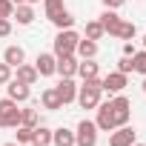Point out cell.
Wrapping results in <instances>:
<instances>
[{"mask_svg":"<svg viewBox=\"0 0 146 146\" xmlns=\"http://www.w3.org/2000/svg\"><path fill=\"white\" fill-rule=\"evenodd\" d=\"M106 32H103V26H100V20H89L86 23V37L89 40H100Z\"/></svg>","mask_w":146,"mask_h":146,"instance_id":"obj_24","label":"cell"},{"mask_svg":"<svg viewBox=\"0 0 146 146\" xmlns=\"http://www.w3.org/2000/svg\"><path fill=\"white\" fill-rule=\"evenodd\" d=\"M0 129H3V120H0Z\"/></svg>","mask_w":146,"mask_h":146,"instance_id":"obj_42","label":"cell"},{"mask_svg":"<svg viewBox=\"0 0 146 146\" xmlns=\"http://www.w3.org/2000/svg\"><path fill=\"white\" fill-rule=\"evenodd\" d=\"M78 75H80L83 80H89V78H100V69H98V63L89 57V60H80V63H78Z\"/></svg>","mask_w":146,"mask_h":146,"instance_id":"obj_20","label":"cell"},{"mask_svg":"<svg viewBox=\"0 0 146 146\" xmlns=\"http://www.w3.org/2000/svg\"><path fill=\"white\" fill-rule=\"evenodd\" d=\"M23 60H26V52H23V46H6V52H3V63H9L12 69H17Z\"/></svg>","mask_w":146,"mask_h":146,"instance_id":"obj_16","label":"cell"},{"mask_svg":"<svg viewBox=\"0 0 146 146\" xmlns=\"http://www.w3.org/2000/svg\"><path fill=\"white\" fill-rule=\"evenodd\" d=\"M12 3H15V6H20V3H26V0H12Z\"/></svg>","mask_w":146,"mask_h":146,"instance_id":"obj_37","label":"cell"},{"mask_svg":"<svg viewBox=\"0 0 146 146\" xmlns=\"http://www.w3.org/2000/svg\"><path fill=\"white\" fill-rule=\"evenodd\" d=\"M137 140V132H135V126H117V129H112V135H109V146H132Z\"/></svg>","mask_w":146,"mask_h":146,"instance_id":"obj_7","label":"cell"},{"mask_svg":"<svg viewBox=\"0 0 146 146\" xmlns=\"http://www.w3.org/2000/svg\"><path fill=\"white\" fill-rule=\"evenodd\" d=\"M15 15V3L12 0H0V17H12Z\"/></svg>","mask_w":146,"mask_h":146,"instance_id":"obj_31","label":"cell"},{"mask_svg":"<svg viewBox=\"0 0 146 146\" xmlns=\"http://www.w3.org/2000/svg\"><path fill=\"white\" fill-rule=\"evenodd\" d=\"M40 106H43V109H49V112L63 109V100H60V95H57V89H54V86L43 89V95H40Z\"/></svg>","mask_w":146,"mask_h":146,"instance_id":"obj_14","label":"cell"},{"mask_svg":"<svg viewBox=\"0 0 146 146\" xmlns=\"http://www.w3.org/2000/svg\"><path fill=\"white\" fill-rule=\"evenodd\" d=\"M135 52H137V49H135V43H132V40H123V54H126V57H132Z\"/></svg>","mask_w":146,"mask_h":146,"instance_id":"obj_33","label":"cell"},{"mask_svg":"<svg viewBox=\"0 0 146 146\" xmlns=\"http://www.w3.org/2000/svg\"><path fill=\"white\" fill-rule=\"evenodd\" d=\"M100 86H103V92L117 95V92L126 89V75H123V72H109L106 78H100Z\"/></svg>","mask_w":146,"mask_h":146,"instance_id":"obj_9","label":"cell"},{"mask_svg":"<svg viewBox=\"0 0 146 146\" xmlns=\"http://www.w3.org/2000/svg\"><path fill=\"white\" fill-rule=\"evenodd\" d=\"M37 78H40V75H37V69H35V66H29V63H20V66H17V80H20V83L35 86Z\"/></svg>","mask_w":146,"mask_h":146,"instance_id":"obj_18","label":"cell"},{"mask_svg":"<svg viewBox=\"0 0 146 146\" xmlns=\"http://www.w3.org/2000/svg\"><path fill=\"white\" fill-rule=\"evenodd\" d=\"M3 146H20V143H17V140H12V143H3Z\"/></svg>","mask_w":146,"mask_h":146,"instance_id":"obj_36","label":"cell"},{"mask_svg":"<svg viewBox=\"0 0 146 146\" xmlns=\"http://www.w3.org/2000/svg\"><path fill=\"white\" fill-rule=\"evenodd\" d=\"M78 54H66V57H57V66H54V75L60 78H75L78 75Z\"/></svg>","mask_w":146,"mask_h":146,"instance_id":"obj_10","label":"cell"},{"mask_svg":"<svg viewBox=\"0 0 146 146\" xmlns=\"http://www.w3.org/2000/svg\"><path fill=\"white\" fill-rule=\"evenodd\" d=\"M52 143L54 146H75V132L60 126V129H52Z\"/></svg>","mask_w":146,"mask_h":146,"instance_id":"obj_17","label":"cell"},{"mask_svg":"<svg viewBox=\"0 0 146 146\" xmlns=\"http://www.w3.org/2000/svg\"><path fill=\"white\" fill-rule=\"evenodd\" d=\"M20 26H29L32 20H35V9H32V3H20V6H15V15H12Z\"/></svg>","mask_w":146,"mask_h":146,"instance_id":"obj_19","label":"cell"},{"mask_svg":"<svg viewBox=\"0 0 146 146\" xmlns=\"http://www.w3.org/2000/svg\"><path fill=\"white\" fill-rule=\"evenodd\" d=\"M75 146H98V126L95 120H80L75 129Z\"/></svg>","mask_w":146,"mask_h":146,"instance_id":"obj_4","label":"cell"},{"mask_svg":"<svg viewBox=\"0 0 146 146\" xmlns=\"http://www.w3.org/2000/svg\"><path fill=\"white\" fill-rule=\"evenodd\" d=\"M26 3H32V6H35V3H40V0H26Z\"/></svg>","mask_w":146,"mask_h":146,"instance_id":"obj_38","label":"cell"},{"mask_svg":"<svg viewBox=\"0 0 146 146\" xmlns=\"http://www.w3.org/2000/svg\"><path fill=\"white\" fill-rule=\"evenodd\" d=\"M135 35H137V26H135V23H129V20H120V26H117V35H115V37H120V40H135Z\"/></svg>","mask_w":146,"mask_h":146,"instance_id":"obj_22","label":"cell"},{"mask_svg":"<svg viewBox=\"0 0 146 146\" xmlns=\"http://www.w3.org/2000/svg\"><path fill=\"white\" fill-rule=\"evenodd\" d=\"M23 126H40V112L37 109H23Z\"/></svg>","mask_w":146,"mask_h":146,"instance_id":"obj_28","label":"cell"},{"mask_svg":"<svg viewBox=\"0 0 146 146\" xmlns=\"http://www.w3.org/2000/svg\"><path fill=\"white\" fill-rule=\"evenodd\" d=\"M54 89H57V95H60L63 106H66V103H72V100L78 98V86H75V80H72V78H60V83H57Z\"/></svg>","mask_w":146,"mask_h":146,"instance_id":"obj_13","label":"cell"},{"mask_svg":"<svg viewBox=\"0 0 146 146\" xmlns=\"http://www.w3.org/2000/svg\"><path fill=\"white\" fill-rule=\"evenodd\" d=\"M29 146H40V143H29Z\"/></svg>","mask_w":146,"mask_h":146,"instance_id":"obj_41","label":"cell"},{"mask_svg":"<svg viewBox=\"0 0 146 146\" xmlns=\"http://www.w3.org/2000/svg\"><path fill=\"white\" fill-rule=\"evenodd\" d=\"M109 103H112V112H115V123H117V126H126L129 117H132V103H129V98H123V95L117 92Z\"/></svg>","mask_w":146,"mask_h":146,"instance_id":"obj_5","label":"cell"},{"mask_svg":"<svg viewBox=\"0 0 146 146\" xmlns=\"http://www.w3.org/2000/svg\"><path fill=\"white\" fill-rule=\"evenodd\" d=\"M66 6H63V0H43V12H46V17L52 20L57 12H63Z\"/></svg>","mask_w":146,"mask_h":146,"instance_id":"obj_26","label":"cell"},{"mask_svg":"<svg viewBox=\"0 0 146 146\" xmlns=\"http://www.w3.org/2000/svg\"><path fill=\"white\" fill-rule=\"evenodd\" d=\"M117 72H123V75H129V72H135V66H132V57H126V54H123V57L117 60Z\"/></svg>","mask_w":146,"mask_h":146,"instance_id":"obj_30","label":"cell"},{"mask_svg":"<svg viewBox=\"0 0 146 146\" xmlns=\"http://www.w3.org/2000/svg\"><path fill=\"white\" fill-rule=\"evenodd\" d=\"M98 20H100V26H103V32L115 37V35H117V26H120V20H123V17H120V15H117L115 9H106V12H103V15H100Z\"/></svg>","mask_w":146,"mask_h":146,"instance_id":"obj_12","label":"cell"},{"mask_svg":"<svg viewBox=\"0 0 146 146\" xmlns=\"http://www.w3.org/2000/svg\"><path fill=\"white\" fill-rule=\"evenodd\" d=\"M9 35H12V20L0 17V37H9Z\"/></svg>","mask_w":146,"mask_h":146,"instance_id":"obj_32","label":"cell"},{"mask_svg":"<svg viewBox=\"0 0 146 146\" xmlns=\"http://www.w3.org/2000/svg\"><path fill=\"white\" fill-rule=\"evenodd\" d=\"M143 49H146V35H143Z\"/></svg>","mask_w":146,"mask_h":146,"instance_id":"obj_40","label":"cell"},{"mask_svg":"<svg viewBox=\"0 0 146 146\" xmlns=\"http://www.w3.org/2000/svg\"><path fill=\"white\" fill-rule=\"evenodd\" d=\"M52 23L57 26V32H60V29H72V26H75V15H72L69 9H63V12H57V15L52 17Z\"/></svg>","mask_w":146,"mask_h":146,"instance_id":"obj_21","label":"cell"},{"mask_svg":"<svg viewBox=\"0 0 146 146\" xmlns=\"http://www.w3.org/2000/svg\"><path fill=\"white\" fill-rule=\"evenodd\" d=\"M78 40H80V35L75 32V29H60L57 32V37H54V43H52V54L54 57H66V54H75V49H78Z\"/></svg>","mask_w":146,"mask_h":146,"instance_id":"obj_2","label":"cell"},{"mask_svg":"<svg viewBox=\"0 0 146 146\" xmlns=\"http://www.w3.org/2000/svg\"><path fill=\"white\" fill-rule=\"evenodd\" d=\"M6 98H12L15 103H26V100L32 98V86H26V83H20L17 78H12V80L6 83Z\"/></svg>","mask_w":146,"mask_h":146,"instance_id":"obj_8","label":"cell"},{"mask_svg":"<svg viewBox=\"0 0 146 146\" xmlns=\"http://www.w3.org/2000/svg\"><path fill=\"white\" fill-rule=\"evenodd\" d=\"M35 143L49 146V143H52V129H49V126H35Z\"/></svg>","mask_w":146,"mask_h":146,"instance_id":"obj_25","label":"cell"},{"mask_svg":"<svg viewBox=\"0 0 146 146\" xmlns=\"http://www.w3.org/2000/svg\"><path fill=\"white\" fill-rule=\"evenodd\" d=\"M132 146H146V143H137V140H135V143H132Z\"/></svg>","mask_w":146,"mask_h":146,"instance_id":"obj_39","label":"cell"},{"mask_svg":"<svg viewBox=\"0 0 146 146\" xmlns=\"http://www.w3.org/2000/svg\"><path fill=\"white\" fill-rule=\"evenodd\" d=\"M17 143L20 146H29V143H35V129L32 126H17Z\"/></svg>","mask_w":146,"mask_h":146,"instance_id":"obj_23","label":"cell"},{"mask_svg":"<svg viewBox=\"0 0 146 146\" xmlns=\"http://www.w3.org/2000/svg\"><path fill=\"white\" fill-rule=\"evenodd\" d=\"M0 120H3V129H17L23 123V109H17L12 98H3L0 100Z\"/></svg>","mask_w":146,"mask_h":146,"instance_id":"obj_3","label":"cell"},{"mask_svg":"<svg viewBox=\"0 0 146 146\" xmlns=\"http://www.w3.org/2000/svg\"><path fill=\"white\" fill-rule=\"evenodd\" d=\"M132 66H135L137 75H146V49H140V52L132 54Z\"/></svg>","mask_w":146,"mask_h":146,"instance_id":"obj_27","label":"cell"},{"mask_svg":"<svg viewBox=\"0 0 146 146\" xmlns=\"http://www.w3.org/2000/svg\"><path fill=\"white\" fill-rule=\"evenodd\" d=\"M100 95H103L100 78H89V80H83V86H78V98L75 100L80 103V109H98Z\"/></svg>","mask_w":146,"mask_h":146,"instance_id":"obj_1","label":"cell"},{"mask_svg":"<svg viewBox=\"0 0 146 146\" xmlns=\"http://www.w3.org/2000/svg\"><path fill=\"white\" fill-rule=\"evenodd\" d=\"M12 80V66L9 63H0V86H6Z\"/></svg>","mask_w":146,"mask_h":146,"instance_id":"obj_29","label":"cell"},{"mask_svg":"<svg viewBox=\"0 0 146 146\" xmlns=\"http://www.w3.org/2000/svg\"><path fill=\"white\" fill-rule=\"evenodd\" d=\"M54 66H57V57L49 54V52H40L37 60H35V69H37L40 78H52V75H54Z\"/></svg>","mask_w":146,"mask_h":146,"instance_id":"obj_11","label":"cell"},{"mask_svg":"<svg viewBox=\"0 0 146 146\" xmlns=\"http://www.w3.org/2000/svg\"><path fill=\"white\" fill-rule=\"evenodd\" d=\"M140 89H143V95H146V75H143V83H140Z\"/></svg>","mask_w":146,"mask_h":146,"instance_id":"obj_35","label":"cell"},{"mask_svg":"<svg viewBox=\"0 0 146 146\" xmlns=\"http://www.w3.org/2000/svg\"><path fill=\"white\" fill-rule=\"evenodd\" d=\"M123 3H126V0H103V6H106V9H120Z\"/></svg>","mask_w":146,"mask_h":146,"instance_id":"obj_34","label":"cell"},{"mask_svg":"<svg viewBox=\"0 0 146 146\" xmlns=\"http://www.w3.org/2000/svg\"><path fill=\"white\" fill-rule=\"evenodd\" d=\"M95 126H98V132H112V129H117L115 112H112V103H109V100H106V103H98V120H95Z\"/></svg>","mask_w":146,"mask_h":146,"instance_id":"obj_6","label":"cell"},{"mask_svg":"<svg viewBox=\"0 0 146 146\" xmlns=\"http://www.w3.org/2000/svg\"><path fill=\"white\" fill-rule=\"evenodd\" d=\"M75 54H78L80 60H89V57H95V54H98V40L80 37V40H78V49H75Z\"/></svg>","mask_w":146,"mask_h":146,"instance_id":"obj_15","label":"cell"}]
</instances>
